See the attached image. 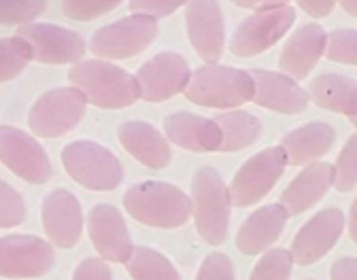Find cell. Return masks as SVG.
Returning a JSON list of instances; mask_svg holds the SVG:
<instances>
[{
    "mask_svg": "<svg viewBox=\"0 0 357 280\" xmlns=\"http://www.w3.org/2000/svg\"><path fill=\"white\" fill-rule=\"evenodd\" d=\"M123 208L134 221L158 229H174L194 215L192 198L178 187L162 180L132 185L123 196Z\"/></svg>",
    "mask_w": 357,
    "mask_h": 280,
    "instance_id": "1",
    "label": "cell"
},
{
    "mask_svg": "<svg viewBox=\"0 0 357 280\" xmlns=\"http://www.w3.org/2000/svg\"><path fill=\"white\" fill-rule=\"evenodd\" d=\"M70 83L98 109H123L141 98L137 77L105 60H81L75 64Z\"/></svg>",
    "mask_w": 357,
    "mask_h": 280,
    "instance_id": "2",
    "label": "cell"
},
{
    "mask_svg": "<svg viewBox=\"0 0 357 280\" xmlns=\"http://www.w3.org/2000/svg\"><path fill=\"white\" fill-rule=\"evenodd\" d=\"M230 189L223 182L221 174L202 166L192 176V208L194 221L200 238L213 247H219L228 238V223H230Z\"/></svg>",
    "mask_w": 357,
    "mask_h": 280,
    "instance_id": "3",
    "label": "cell"
},
{
    "mask_svg": "<svg viewBox=\"0 0 357 280\" xmlns=\"http://www.w3.org/2000/svg\"><path fill=\"white\" fill-rule=\"evenodd\" d=\"M185 96L198 107L236 109L253 100L255 83L249 70L206 64L192 75Z\"/></svg>",
    "mask_w": 357,
    "mask_h": 280,
    "instance_id": "4",
    "label": "cell"
},
{
    "mask_svg": "<svg viewBox=\"0 0 357 280\" xmlns=\"http://www.w3.org/2000/svg\"><path fill=\"white\" fill-rule=\"evenodd\" d=\"M62 164L68 176L85 189L111 192L123 180L119 160L94 140H75L62 149Z\"/></svg>",
    "mask_w": 357,
    "mask_h": 280,
    "instance_id": "5",
    "label": "cell"
},
{
    "mask_svg": "<svg viewBox=\"0 0 357 280\" xmlns=\"http://www.w3.org/2000/svg\"><path fill=\"white\" fill-rule=\"evenodd\" d=\"M85 96L75 87H58L45 91L32 104L28 125L34 136L58 138L75 130L85 117Z\"/></svg>",
    "mask_w": 357,
    "mask_h": 280,
    "instance_id": "6",
    "label": "cell"
},
{
    "mask_svg": "<svg viewBox=\"0 0 357 280\" xmlns=\"http://www.w3.org/2000/svg\"><path fill=\"white\" fill-rule=\"evenodd\" d=\"M158 24L145 15H130L94 32L89 49L100 60H128L139 56L153 42Z\"/></svg>",
    "mask_w": 357,
    "mask_h": 280,
    "instance_id": "7",
    "label": "cell"
},
{
    "mask_svg": "<svg viewBox=\"0 0 357 280\" xmlns=\"http://www.w3.org/2000/svg\"><path fill=\"white\" fill-rule=\"evenodd\" d=\"M287 166V155L281 147H268L249 157L230 182V200L234 206H253L281 178Z\"/></svg>",
    "mask_w": 357,
    "mask_h": 280,
    "instance_id": "8",
    "label": "cell"
},
{
    "mask_svg": "<svg viewBox=\"0 0 357 280\" xmlns=\"http://www.w3.org/2000/svg\"><path fill=\"white\" fill-rule=\"evenodd\" d=\"M294 22L296 9L291 5L275 11L253 13L236 26L230 38V52L238 58H253L257 54H264L289 32Z\"/></svg>",
    "mask_w": 357,
    "mask_h": 280,
    "instance_id": "9",
    "label": "cell"
},
{
    "mask_svg": "<svg viewBox=\"0 0 357 280\" xmlns=\"http://www.w3.org/2000/svg\"><path fill=\"white\" fill-rule=\"evenodd\" d=\"M192 70L188 60L172 52H162L145 62L137 72L141 98L147 102H164L188 89Z\"/></svg>",
    "mask_w": 357,
    "mask_h": 280,
    "instance_id": "10",
    "label": "cell"
},
{
    "mask_svg": "<svg viewBox=\"0 0 357 280\" xmlns=\"http://www.w3.org/2000/svg\"><path fill=\"white\" fill-rule=\"evenodd\" d=\"M0 160L13 174L34 185L47 182L54 174L45 149L30 134L11 125L0 127Z\"/></svg>",
    "mask_w": 357,
    "mask_h": 280,
    "instance_id": "11",
    "label": "cell"
},
{
    "mask_svg": "<svg viewBox=\"0 0 357 280\" xmlns=\"http://www.w3.org/2000/svg\"><path fill=\"white\" fill-rule=\"evenodd\" d=\"M56 255L47 240L36 236H11L0 238V274L5 278H38L54 267Z\"/></svg>",
    "mask_w": 357,
    "mask_h": 280,
    "instance_id": "12",
    "label": "cell"
},
{
    "mask_svg": "<svg viewBox=\"0 0 357 280\" xmlns=\"http://www.w3.org/2000/svg\"><path fill=\"white\" fill-rule=\"evenodd\" d=\"M342 229L344 215L340 208H324L312 219H308L291 242L289 253L294 257V263L312 265L324 259L342 236Z\"/></svg>",
    "mask_w": 357,
    "mask_h": 280,
    "instance_id": "13",
    "label": "cell"
},
{
    "mask_svg": "<svg viewBox=\"0 0 357 280\" xmlns=\"http://www.w3.org/2000/svg\"><path fill=\"white\" fill-rule=\"evenodd\" d=\"M17 36L32 47L34 60L43 64H79L85 54L83 38L56 24H28L17 30Z\"/></svg>",
    "mask_w": 357,
    "mask_h": 280,
    "instance_id": "14",
    "label": "cell"
},
{
    "mask_svg": "<svg viewBox=\"0 0 357 280\" xmlns=\"http://www.w3.org/2000/svg\"><path fill=\"white\" fill-rule=\"evenodd\" d=\"M87 231L100 259L126 263L134 251L121 212L111 204H98L87 215Z\"/></svg>",
    "mask_w": 357,
    "mask_h": 280,
    "instance_id": "15",
    "label": "cell"
},
{
    "mask_svg": "<svg viewBox=\"0 0 357 280\" xmlns=\"http://www.w3.org/2000/svg\"><path fill=\"white\" fill-rule=\"evenodd\" d=\"M43 229L54 247L73 249L83 233V212L77 198L66 189H56L43 200Z\"/></svg>",
    "mask_w": 357,
    "mask_h": 280,
    "instance_id": "16",
    "label": "cell"
},
{
    "mask_svg": "<svg viewBox=\"0 0 357 280\" xmlns=\"http://www.w3.org/2000/svg\"><path fill=\"white\" fill-rule=\"evenodd\" d=\"M185 22L196 54L208 64L221 60L223 42H226V28H223V15L219 5L213 3V0H194L185 9Z\"/></svg>",
    "mask_w": 357,
    "mask_h": 280,
    "instance_id": "17",
    "label": "cell"
},
{
    "mask_svg": "<svg viewBox=\"0 0 357 280\" xmlns=\"http://www.w3.org/2000/svg\"><path fill=\"white\" fill-rule=\"evenodd\" d=\"M249 72L255 83V104L283 115H298L306 111L310 102L308 91L302 89L294 79H289L283 72H273L264 68H255Z\"/></svg>",
    "mask_w": 357,
    "mask_h": 280,
    "instance_id": "18",
    "label": "cell"
},
{
    "mask_svg": "<svg viewBox=\"0 0 357 280\" xmlns=\"http://www.w3.org/2000/svg\"><path fill=\"white\" fill-rule=\"evenodd\" d=\"M328 47V32L319 24L300 26L285 42L279 56V66L283 75L294 81L306 79L310 70L317 66Z\"/></svg>",
    "mask_w": 357,
    "mask_h": 280,
    "instance_id": "19",
    "label": "cell"
},
{
    "mask_svg": "<svg viewBox=\"0 0 357 280\" xmlns=\"http://www.w3.org/2000/svg\"><path fill=\"white\" fill-rule=\"evenodd\" d=\"M164 132L172 145L196 153L221 151L223 134L215 119H206L192 113H174L164 119Z\"/></svg>",
    "mask_w": 357,
    "mask_h": 280,
    "instance_id": "20",
    "label": "cell"
},
{
    "mask_svg": "<svg viewBox=\"0 0 357 280\" xmlns=\"http://www.w3.org/2000/svg\"><path fill=\"white\" fill-rule=\"evenodd\" d=\"M287 210L281 204H266L251 212L236 233V247L243 255H257L271 249L285 229Z\"/></svg>",
    "mask_w": 357,
    "mask_h": 280,
    "instance_id": "21",
    "label": "cell"
},
{
    "mask_svg": "<svg viewBox=\"0 0 357 280\" xmlns=\"http://www.w3.org/2000/svg\"><path fill=\"white\" fill-rule=\"evenodd\" d=\"M121 147L134 157L139 160L143 166L162 170L170 164L172 153L168 140L151 125L145 121H126L117 130Z\"/></svg>",
    "mask_w": 357,
    "mask_h": 280,
    "instance_id": "22",
    "label": "cell"
},
{
    "mask_svg": "<svg viewBox=\"0 0 357 280\" xmlns=\"http://www.w3.org/2000/svg\"><path fill=\"white\" fill-rule=\"evenodd\" d=\"M334 185V166L332 164H310L306 166L281 194V206L287 215H300L317 204L328 189Z\"/></svg>",
    "mask_w": 357,
    "mask_h": 280,
    "instance_id": "23",
    "label": "cell"
},
{
    "mask_svg": "<svg viewBox=\"0 0 357 280\" xmlns=\"http://www.w3.org/2000/svg\"><path fill=\"white\" fill-rule=\"evenodd\" d=\"M336 140V132L330 123L310 121L300 125L283 136L281 149L287 155V164L291 166H310L330 153Z\"/></svg>",
    "mask_w": 357,
    "mask_h": 280,
    "instance_id": "24",
    "label": "cell"
},
{
    "mask_svg": "<svg viewBox=\"0 0 357 280\" xmlns=\"http://www.w3.org/2000/svg\"><path fill=\"white\" fill-rule=\"evenodd\" d=\"M308 98L317 107L357 117V81L336 72H326L308 83Z\"/></svg>",
    "mask_w": 357,
    "mask_h": 280,
    "instance_id": "25",
    "label": "cell"
},
{
    "mask_svg": "<svg viewBox=\"0 0 357 280\" xmlns=\"http://www.w3.org/2000/svg\"><path fill=\"white\" fill-rule=\"evenodd\" d=\"M215 123L221 127L223 145L221 151H241L251 147L261 134V121L245 111L221 113L215 117Z\"/></svg>",
    "mask_w": 357,
    "mask_h": 280,
    "instance_id": "26",
    "label": "cell"
},
{
    "mask_svg": "<svg viewBox=\"0 0 357 280\" xmlns=\"http://www.w3.org/2000/svg\"><path fill=\"white\" fill-rule=\"evenodd\" d=\"M126 270L134 280H181L174 265L149 247H134Z\"/></svg>",
    "mask_w": 357,
    "mask_h": 280,
    "instance_id": "27",
    "label": "cell"
},
{
    "mask_svg": "<svg viewBox=\"0 0 357 280\" xmlns=\"http://www.w3.org/2000/svg\"><path fill=\"white\" fill-rule=\"evenodd\" d=\"M32 58V47L17 34L3 38L0 40V81L7 83L15 79Z\"/></svg>",
    "mask_w": 357,
    "mask_h": 280,
    "instance_id": "28",
    "label": "cell"
},
{
    "mask_svg": "<svg viewBox=\"0 0 357 280\" xmlns=\"http://www.w3.org/2000/svg\"><path fill=\"white\" fill-rule=\"evenodd\" d=\"M294 267V257L285 249L268 251L251 272L249 280H289Z\"/></svg>",
    "mask_w": 357,
    "mask_h": 280,
    "instance_id": "29",
    "label": "cell"
},
{
    "mask_svg": "<svg viewBox=\"0 0 357 280\" xmlns=\"http://www.w3.org/2000/svg\"><path fill=\"white\" fill-rule=\"evenodd\" d=\"M357 185V132L347 140V145L336 157L334 166V187L347 194Z\"/></svg>",
    "mask_w": 357,
    "mask_h": 280,
    "instance_id": "30",
    "label": "cell"
},
{
    "mask_svg": "<svg viewBox=\"0 0 357 280\" xmlns=\"http://www.w3.org/2000/svg\"><path fill=\"white\" fill-rule=\"evenodd\" d=\"M326 56L332 62L357 66V30H334L328 34Z\"/></svg>",
    "mask_w": 357,
    "mask_h": 280,
    "instance_id": "31",
    "label": "cell"
},
{
    "mask_svg": "<svg viewBox=\"0 0 357 280\" xmlns=\"http://www.w3.org/2000/svg\"><path fill=\"white\" fill-rule=\"evenodd\" d=\"M43 0H24V3H0V24L3 26H28L34 24V20L45 11Z\"/></svg>",
    "mask_w": 357,
    "mask_h": 280,
    "instance_id": "32",
    "label": "cell"
},
{
    "mask_svg": "<svg viewBox=\"0 0 357 280\" xmlns=\"http://www.w3.org/2000/svg\"><path fill=\"white\" fill-rule=\"evenodd\" d=\"M26 221V204L13 187L3 180L0 182V227H15Z\"/></svg>",
    "mask_w": 357,
    "mask_h": 280,
    "instance_id": "33",
    "label": "cell"
},
{
    "mask_svg": "<svg viewBox=\"0 0 357 280\" xmlns=\"http://www.w3.org/2000/svg\"><path fill=\"white\" fill-rule=\"evenodd\" d=\"M117 7L119 0H66V3H62L64 15L77 22L96 20L105 13H111Z\"/></svg>",
    "mask_w": 357,
    "mask_h": 280,
    "instance_id": "34",
    "label": "cell"
},
{
    "mask_svg": "<svg viewBox=\"0 0 357 280\" xmlns=\"http://www.w3.org/2000/svg\"><path fill=\"white\" fill-rule=\"evenodd\" d=\"M196 280H234V267L228 255L211 253L202 261Z\"/></svg>",
    "mask_w": 357,
    "mask_h": 280,
    "instance_id": "35",
    "label": "cell"
},
{
    "mask_svg": "<svg viewBox=\"0 0 357 280\" xmlns=\"http://www.w3.org/2000/svg\"><path fill=\"white\" fill-rule=\"evenodd\" d=\"M185 3L183 0H130V11L132 15H145L151 20L168 17L176 9H181Z\"/></svg>",
    "mask_w": 357,
    "mask_h": 280,
    "instance_id": "36",
    "label": "cell"
},
{
    "mask_svg": "<svg viewBox=\"0 0 357 280\" xmlns=\"http://www.w3.org/2000/svg\"><path fill=\"white\" fill-rule=\"evenodd\" d=\"M73 280H113V274H111L109 265L105 263V259L87 257L77 265Z\"/></svg>",
    "mask_w": 357,
    "mask_h": 280,
    "instance_id": "37",
    "label": "cell"
},
{
    "mask_svg": "<svg viewBox=\"0 0 357 280\" xmlns=\"http://www.w3.org/2000/svg\"><path fill=\"white\" fill-rule=\"evenodd\" d=\"M332 280H357V257H340L330 270Z\"/></svg>",
    "mask_w": 357,
    "mask_h": 280,
    "instance_id": "38",
    "label": "cell"
},
{
    "mask_svg": "<svg viewBox=\"0 0 357 280\" xmlns=\"http://www.w3.org/2000/svg\"><path fill=\"white\" fill-rule=\"evenodd\" d=\"M298 7L312 17H328L334 11L336 3H332V0H315V3L312 0H298Z\"/></svg>",
    "mask_w": 357,
    "mask_h": 280,
    "instance_id": "39",
    "label": "cell"
},
{
    "mask_svg": "<svg viewBox=\"0 0 357 280\" xmlns=\"http://www.w3.org/2000/svg\"><path fill=\"white\" fill-rule=\"evenodd\" d=\"M234 5L243 9H253L255 13H264V11L281 9L289 3H283V0H234Z\"/></svg>",
    "mask_w": 357,
    "mask_h": 280,
    "instance_id": "40",
    "label": "cell"
},
{
    "mask_svg": "<svg viewBox=\"0 0 357 280\" xmlns=\"http://www.w3.org/2000/svg\"><path fill=\"white\" fill-rule=\"evenodd\" d=\"M349 233H351V240L357 244V200L351 204V210H349Z\"/></svg>",
    "mask_w": 357,
    "mask_h": 280,
    "instance_id": "41",
    "label": "cell"
},
{
    "mask_svg": "<svg viewBox=\"0 0 357 280\" xmlns=\"http://www.w3.org/2000/svg\"><path fill=\"white\" fill-rule=\"evenodd\" d=\"M340 7L349 13V15H353V17H357V0H342L340 3Z\"/></svg>",
    "mask_w": 357,
    "mask_h": 280,
    "instance_id": "42",
    "label": "cell"
},
{
    "mask_svg": "<svg viewBox=\"0 0 357 280\" xmlns=\"http://www.w3.org/2000/svg\"><path fill=\"white\" fill-rule=\"evenodd\" d=\"M351 123H353V125L357 127V117H353V119H351Z\"/></svg>",
    "mask_w": 357,
    "mask_h": 280,
    "instance_id": "43",
    "label": "cell"
}]
</instances>
